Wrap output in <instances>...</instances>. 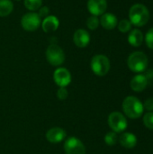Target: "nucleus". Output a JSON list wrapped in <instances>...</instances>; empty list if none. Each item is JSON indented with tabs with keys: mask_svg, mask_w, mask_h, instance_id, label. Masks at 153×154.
<instances>
[{
	"mask_svg": "<svg viewBox=\"0 0 153 154\" xmlns=\"http://www.w3.org/2000/svg\"><path fill=\"white\" fill-rule=\"evenodd\" d=\"M123 110L124 114L132 119H137L142 116L144 111L143 104L133 96H129L123 102Z\"/></svg>",
	"mask_w": 153,
	"mask_h": 154,
	"instance_id": "obj_1",
	"label": "nucleus"
},
{
	"mask_svg": "<svg viewBox=\"0 0 153 154\" xmlns=\"http://www.w3.org/2000/svg\"><path fill=\"white\" fill-rule=\"evenodd\" d=\"M130 22L135 26H143L150 20V12L142 4L133 5L129 11Z\"/></svg>",
	"mask_w": 153,
	"mask_h": 154,
	"instance_id": "obj_2",
	"label": "nucleus"
},
{
	"mask_svg": "<svg viewBox=\"0 0 153 154\" xmlns=\"http://www.w3.org/2000/svg\"><path fill=\"white\" fill-rule=\"evenodd\" d=\"M127 64L132 71L140 73L147 69L148 58L142 51H134L129 56L127 60Z\"/></svg>",
	"mask_w": 153,
	"mask_h": 154,
	"instance_id": "obj_3",
	"label": "nucleus"
},
{
	"mask_svg": "<svg viewBox=\"0 0 153 154\" xmlns=\"http://www.w3.org/2000/svg\"><path fill=\"white\" fill-rule=\"evenodd\" d=\"M91 69L96 76H106L110 69L109 59L102 54L94 56L91 60Z\"/></svg>",
	"mask_w": 153,
	"mask_h": 154,
	"instance_id": "obj_4",
	"label": "nucleus"
},
{
	"mask_svg": "<svg viewBox=\"0 0 153 154\" xmlns=\"http://www.w3.org/2000/svg\"><path fill=\"white\" fill-rule=\"evenodd\" d=\"M46 58L48 62L52 66H60L65 60L63 50L57 44H50L46 51Z\"/></svg>",
	"mask_w": 153,
	"mask_h": 154,
	"instance_id": "obj_5",
	"label": "nucleus"
},
{
	"mask_svg": "<svg viewBox=\"0 0 153 154\" xmlns=\"http://www.w3.org/2000/svg\"><path fill=\"white\" fill-rule=\"evenodd\" d=\"M108 125L115 133L124 132L128 125L125 116L120 112H113L108 116Z\"/></svg>",
	"mask_w": 153,
	"mask_h": 154,
	"instance_id": "obj_6",
	"label": "nucleus"
},
{
	"mask_svg": "<svg viewBox=\"0 0 153 154\" xmlns=\"http://www.w3.org/2000/svg\"><path fill=\"white\" fill-rule=\"evenodd\" d=\"M41 17L36 13H27L25 14L21 20L22 27L28 32H33L39 28L41 25Z\"/></svg>",
	"mask_w": 153,
	"mask_h": 154,
	"instance_id": "obj_7",
	"label": "nucleus"
},
{
	"mask_svg": "<svg viewBox=\"0 0 153 154\" xmlns=\"http://www.w3.org/2000/svg\"><path fill=\"white\" fill-rule=\"evenodd\" d=\"M64 151L66 154H86V147L79 139L69 137L64 143Z\"/></svg>",
	"mask_w": 153,
	"mask_h": 154,
	"instance_id": "obj_8",
	"label": "nucleus"
},
{
	"mask_svg": "<svg viewBox=\"0 0 153 154\" xmlns=\"http://www.w3.org/2000/svg\"><path fill=\"white\" fill-rule=\"evenodd\" d=\"M53 79L55 83L60 88H65L69 86L71 82V75L69 71L65 68L57 69L54 71Z\"/></svg>",
	"mask_w": 153,
	"mask_h": 154,
	"instance_id": "obj_9",
	"label": "nucleus"
},
{
	"mask_svg": "<svg viewBox=\"0 0 153 154\" xmlns=\"http://www.w3.org/2000/svg\"><path fill=\"white\" fill-rule=\"evenodd\" d=\"M107 8L106 0H88L87 9L95 16L102 15Z\"/></svg>",
	"mask_w": 153,
	"mask_h": 154,
	"instance_id": "obj_10",
	"label": "nucleus"
},
{
	"mask_svg": "<svg viewBox=\"0 0 153 154\" xmlns=\"http://www.w3.org/2000/svg\"><path fill=\"white\" fill-rule=\"evenodd\" d=\"M74 43L79 48H85L89 44L90 42V35L89 33L84 29H78L75 32L73 35Z\"/></svg>",
	"mask_w": 153,
	"mask_h": 154,
	"instance_id": "obj_11",
	"label": "nucleus"
},
{
	"mask_svg": "<svg viewBox=\"0 0 153 154\" xmlns=\"http://www.w3.org/2000/svg\"><path fill=\"white\" fill-rule=\"evenodd\" d=\"M66 137V132L62 128L53 127L46 133L47 140L51 143H58L64 140Z\"/></svg>",
	"mask_w": 153,
	"mask_h": 154,
	"instance_id": "obj_12",
	"label": "nucleus"
},
{
	"mask_svg": "<svg viewBox=\"0 0 153 154\" xmlns=\"http://www.w3.org/2000/svg\"><path fill=\"white\" fill-rule=\"evenodd\" d=\"M148 85V78L145 75L138 74L134 76L130 83L131 88L135 92H142L143 91Z\"/></svg>",
	"mask_w": 153,
	"mask_h": 154,
	"instance_id": "obj_13",
	"label": "nucleus"
},
{
	"mask_svg": "<svg viewBox=\"0 0 153 154\" xmlns=\"http://www.w3.org/2000/svg\"><path fill=\"white\" fill-rule=\"evenodd\" d=\"M121 145L126 149H133L137 144V137L132 133H124L118 138Z\"/></svg>",
	"mask_w": 153,
	"mask_h": 154,
	"instance_id": "obj_14",
	"label": "nucleus"
},
{
	"mask_svg": "<svg viewBox=\"0 0 153 154\" xmlns=\"http://www.w3.org/2000/svg\"><path fill=\"white\" fill-rule=\"evenodd\" d=\"M59 24H60V23H59V20L56 16L49 15V16L45 17L44 20L42 21L41 27L45 32H54L58 29Z\"/></svg>",
	"mask_w": 153,
	"mask_h": 154,
	"instance_id": "obj_15",
	"label": "nucleus"
},
{
	"mask_svg": "<svg viewBox=\"0 0 153 154\" xmlns=\"http://www.w3.org/2000/svg\"><path fill=\"white\" fill-rule=\"evenodd\" d=\"M101 25L106 30H113L117 25V18L111 13L103 14L100 19Z\"/></svg>",
	"mask_w": 153,
	"mask_h": 154,
	"instance_id": "obj_16",
	"label": "nucleus"
},
{
	"mask_svg": "<svg viewBox=\"0 0 153 154\" xmlns=\"http://www.w3.org/2000/svg\"><path fill=\"white\" fill-rule=\"evenodd\" d=\"M142 41H143V34L138 29L133 30L128 35V42L133 47L141 46L142 43Z\"/></svg>",
	"mask_w": 153,
	"mask_h": 154,
	"instance_id": "obj_17",
	"label": "nucleus"
},
{
	"mask_svg": "<svg viewBox=\"0 0 153 154\" xmlns=\"http://www.w3.org/2000/svg\"><path fill=\"white\" fill-rule=\"evenodd\" d=\"M14 8L11 0H0V16L5 17L9 15Z\"/></svg>",
	"mask_w": 153,
	"mask_h": 154,
	"instance_id": "obj_18",
	"label": "nucleus"
},
{
	"mask_svg": "<svg viewBox=\"0 0 153 154\" xmlns=\"http://www.w3.org/2000/svg\"><path fill=\"white\" fill-rule=\"evenodd\" d=\"M41 5L42 0H24V5L30 11H35L39 9Z\"/></svg>",
	"mask_w": 153,
	"mask_h": 154,
	"instance_id": "obj_19",
	"label": "nucleus"
},
{
	"mask_svg": "<svg viewBox=\"0 0 153 154\" xmlns=\"http://www.w3.org/2000/svg\"><path fill=\"white\" fill-rule=\"evenodd\" d=\"M118 142V136H117V134L115 133V132H109L106 134L105 136V143L109 145V146H113V145H115Z\"/></svg>",
	"mask_w": 153,
	"mask_h": 154,
	"instance_id": "obj_20",
	"label": "nucleus"
},
{
	"mask_svg": "<svg viewBox=\"0 0 153 154\" xmlns=\"http://www.w3.org/2000/svg\"><path fill=\"white\" fill-rule=\"evenodd\" d=\"M143 123L146 128L153 130V112H148L144 115Z\"/></svg>",
	"mask_w": 153,
	"mask_h": 154,
	"instance_id": "obj_21",
	"label": "nucleus"
},
{
	"mask_svg": "<svg viewBox=\"0 0 153 154\" xmlns=\"http://www.w3.org/2000/svg\"><path fill=\"white\" fill-rule=\"evenodd\" d=\"M87 25L90 30H96L99 25L98 18L96 16H95V15H92V16L88 17L87 20Z\"/></svg>",
	"mask_w": 153,
	"mask_h": 154,
	"instance_id": "obj_22",
	"label": "nucleus"
},
{
	"mask_svg": "<svg viewBox=\"0 0 153 154\" xmlns=\"http://www.w3.org/2000/svg\"><path fill=\"white\" fill-rule=\"evenodd\" d=\"M131 28H132V23L129 20L126 19L122 20L118 24V29L122 32H127L128 31L131 30Z\"/></svg>",
	"mask_w": 153,
	"mask_h": 154,
	"instance_id": "obj_23",
	"label": "nucleus"
},
{
	"mask_svg": "<svg viewBox=\"0 0 153 154\" xmlns=\"http://www.w3.org/2000/svg\"><path fill=\"white\" fill-rule=\"evenodd\" d=\"M145 42H146L147 46L150 49L153 50V27L147 32L146 36H145Z\"/></svg>",
	"mask_w": 153,
	"mask_h": 154,
	"instance_id": "obj_24",
	"label": "nucleus"
},
{
	"mask_svg": "<svg viewBox=\"0 0 153 154\" xmlns=\"http://www.w3.org/2000/svg\"><path fill=\"white\" fill-rule=\"evenodd\" d=\"M68 90L65 88H60L58 91H57V97L60 100H65L68 97Z\"/></svg>",
	"mask_w": 153,
	"mask_h": 154,
	"instance_id": "obj_25",
	"label": "nucleus"
},
{
	"mask_svg": "<svg viewBox=\"0 0 153 154\" xmlns=\"http://www.w3.org/2000/svg\"><path fill=\"white\" fill-rule=\"evenodd\" d=\"M49 14H50V9L47 6L40 7V11L38 14L40 17H47V16H49Z\"/></svg>",
	"mask_w": 153,
	"mask_h": 154,
	"instance_id": "obj_26",
	"label": "nucleus"
},
{
	"mask_svg": "<svg viewBox=\"0 0 153 154\" xmlns=\"http://www.w3.org/2000/svg\"><path fill=\"white\" fill-rule=\"evenodd\" d=\"M143 107L145 109H147L148 111L150 112H152L153 111V98H149L147 99L144 104H143Z\"/></svg>",
	"mask_w": 153,
	"mask_h": 154,
	"instance_id": "obj_27",
	"label": "nucleus"
},
{
	"mask_svg": "<svg viewBox=\"0 0 153 154\" xmlns=\"http://www.w3.org/2000/svg\"><path fill=\"white\" fill-rule=\"evenodd\" d=\"M16 1H20V0H16Z\"/></svg>",
	"mask_w": 153,
	"mask_h": 154,
	"instance_id": "obj_28",
	"label": "nucleus"
}]
</instances>
